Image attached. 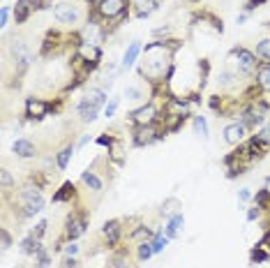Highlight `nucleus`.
Masks as SVG:
<instances>
[{"label": "nucleus", "mask_w": 270, "mask_h": 268, "mask_svg": "<svg viewBox=\"0 0 270 268\" xmlns=\"http://www.w3.org/2000/svg\"><path fill=\"white\" fill-rule=\"evenodd\" d=\"M231 61L238 65V72L243 74H252L254 69H257V56L252 54V51H247V49H233L231 51Z\"/></svg>", "instance_id": "1"}, {"label": "nucleus", "mask_w": 270, "mask_h": 268, "mask_svg": "<svg viewBox=\"0 0 270 268\" xmlns=\"http://www.w3.org/2000/svg\"><path fill=\"white\" fill-rule=\"evenodd\" d=\"M125 0H100L97 12L102 19H113V16H122L125 14Z\"/></svg>", "instance_id": "2"}, {"label": "nucleus", "mask_w": 270, "mask_h": 268, "mask_svg": "<svg viewBox=\"0 0 270 268\" xmlns=\"http://www.w3.org/2000/svg\"><path fill=\"white\" fill-rule=\"evenodd\" d=\"M55 19L60 21V23H76V21L81 19V12H79V7L72 5V2H58L54 9Z\"/></svg>", "instance_id": "3"}, {"label": "nucleus", "mask_w": 270, "mask_h": 268, "mask_svg": "<svg viewBox=\"0 0 270 268\" xmlns=\"http://www.w3.org/2000/svg\"><path fill=\"white\" fill-rule=\"evenodd\" d=\"M162 139V134L157 132L153 125H139L134 132V143L136 146H150V143H155V141Z\"/></svg>", "instance_id": "4"}, {"label": "nucleus", "mask_w": 270, "mask_h": 268, "mask_svg": "<svg viewBox=\"0 0 270 268\" xmlns=\"http://www.w3.org/2000/svg\"><path fill=\"white\" fill-rule=\"evenodd\" d=\"M65 231H67L69 241H76L79 236L86 231V215H69L67 222H65Z\"/></svg>", "instance_id": "5"}, {"label": "nucleus", "mask_w": 270, "mask_h": 268, "mask_svg": "<svg viewBox=\"0 0 270 268\" xmlns=\"http://www.w3.org/2000/svg\"><path fill=\"white\" fill-rule=\"evenodd\" d=\"M132 121L136 123V128L139 125H153L157 121V107L155 104H146V107H139L132 114Z\"/></svg>", "instance_id": "6"}, {"label": "nucleus", "mask_w": 270, "mask_h": 268, "mask_svg": "<svg viewBox=\"0 0 270 268\" xmlns=\"http://www.w3.org/2000/svg\"><path fill=\"white\" fill-rule=\"evenodd\" d=\"M245 134H247V128H245L243 123H231V125H226L224 128V141L229 143V146H238L240 141L245 139Z\"/></svg>", "instance_id": "7"}, {"label": "nucleus", "mask_w": 270, "mask_h": 268, "mask_svg": "<svg viewBox=\"0 0 270 268\" xmlns=\"http://www.w3.org/2000/svg\"><path fill=\"white\" fill-rule=\"evenodd\" d=\"M51 111L47 102L37 100V97H28L26 100V116L28 118H42V116H47Z\"/></svg>", "instance_id": "8"}, {"label": "nucleus", "mask_w": 270, "mask_h": 268, "mask_svg": "<svg viewBox=\"0 0 270 268\" xmlns=\"http://www.w3.org/2000/svg\"><path fill=\"white\" fill-rule=\"evenodd\" d=\"M104 35L107 33L100 28V23H93V21H88V26L83 28V42L86 44H95L97 47V44L104 42Z\"/></svg>", "instance_id": "9"}, {"label": "nucleus", "mask_w": 270, "mask_h": 268, "mask_svg": "<svg viewBox=\"0 0 270 268\" xmlns=\"http://www.w3.org/2000/svg\"><path fill=\"white\" fill-rule=\"evenodd\" d=\"M12 150L19 157H23V160H28V157H35L37 155V148H35V143L33 141H28V139H16L14 141V146H12Z\"/></svg>", "instance_id": "10"}, {"label": "nucleus", "mask_w": 270, "mask_h": 268, "mask_svg": "<svg viewBox=\"0 0 270 268\" xmlns=\"http://www.w3.org/2000/svg\"><path fill=\"white\" fill-rule=\"evenodd\" d=\"M102 234H104V238H107V245H115L118 238H120V222L118 220L107 222V224L102 227Z\"/></svg>", "instance_id": "11"}, {"label": "nucleus", "mask_w": 270, "mask_h": 268, "mask_svg": "<svg viewBox=\"0 0 270 268\" xmlns=\"http://www.w3.org/2000/svg\"><path fill=\"white\" fill-rule=\"evenodd\" d=\"M35 9L33 0H19L16 2V7H14V19H16V23H23V21L30 16V12Z\"/></svg>", "instance_id": "12"}, {"label": "nucleus", "mask_w": 270, "mask_h": 268, "mask_svg": "<svg viewBox=\"0 0 270 268\" xmlns=\"http://www.w3.org/2000/svg\"><path fill=\"white\" fill-rule=\"evenodd\" d=\"M257 83L264 93H270V63L257 67Z\"/></svg>", "instance_id": "13"}, {"label": "nucleus", "mask_w": 270, "mask_h": 268, "mask_svg": "<svg viewBox=\"0 0 270 268\" xmlns=\"http://www.w3.org/2000/svg\"><path fill=\"white\" fill-rule=\"evenodd\" d=\"M182 224H185V217H182V213H176V215H173V217L169 220V224L164 227V236H166V238H176Z\"/></svg>", "instance_id": "14"}, {"label": "nucleus", "mask_w": 270, "mask_h": 268, "mask_svg": "<svg viewBox=\"0 0 270 268\" xmlns=\"http://www.w3.org/2000/svg\"><path fill=\"white\" fill-rule=\"evenodd\" d=\"M79 114H81V121L83 123H93L97 118V107H93L86 97L79 102Z\"/></svg>", "instance_id": "15"}, {"label": "nucleus", "mask_w": 270, "mask_h": 268, "mask_svg": "<svg viewBox=\"0 0 270 268\" xmlns=\"http://www.w3.org/2000/svg\"><path fill=\"white\" fill-rule=\"evenodd\" d=\"M132 5L136 7V16H148L153 9L157 7V0H132Z\"/></svg>", "instance_id": "16"}, {"label": "nucleus", "mask_w": 270, "mask_h": 268, "mask_svg": "<svg viewBox=\"0 0 270 268\" xmlns=\"http://www.w3.org/2000/svg\"><path fill=\"white\" fill-rule=\"evenodd\" d=\"M139 51H141V44H139V42H132V44H129V49L125 51V56H122V69H127V67L134 65Z\"/></svg>", "instance_id": "17"}, {"label": "nucleus", "mask_w": 270, "mask_h": 268, "mask_svg": "<svg viewBox=\"0 0 270 268\" xmlns=\"http://www.w3.org/2000/svg\"><path fill=\"white\" fill-rule=\"evenodd\" d=\"M245 155H247V160H254V155L250 153V148H245ZM238 157H243V150H236V153H231L229 157H226V160L224 162H233V160H238ZM245 169H247V164H240V162H238V167L233 169V171H231L229 176H236V174H243Z\"/></svg>", "instance_id": "18"}, {"label": "nucleus", "mask_w": 270, "mask_h": 268, "mask_svg": "<svg viewBox=\"0 0 270 268\" xmlns=\"http://www.w3.org/2000/svg\"><path fill=\"white\" fill-rule=\"evenodd\" d=\"M86 100H88L90 104H93V107H97V109H100L102 104L107 102V93H104L102 88H90V90H88V95H86Z\"/></svg>", "instance_id": "19"}, {"label": "nucleus", "mask_w": 270, "mask_h": 268, "mask_svg": "<svg viewBox=\"0 0 270 268\" xmlns=\"http://www.w3.org/2000/svg\"><path fill=\"white\" fill-rule=\"evenodd\" d=\"M72 197H74V185H72V183H65V185L54 195V203H62V201L72 199Z\"/></svg>", "instance_id": "20"}, {"label": "nucleus", "mask_w": 270, "mask_h": 268, "mask_svg": "<svg viewBox=\"0 0 270 268\" xmlns=\"http://www.w3.org/2000/svg\"><path fill=\"white\" fill-rule=\"evenodd\" d=\"M72 153H74V146H65L60 153H58V157H55V164H58V169H60V171H65V169H67Z\"/></svg>", "instance_id": "21"}, {"label": "nucleus", "mask_w": 270, "mask_h": 268, "mask_svg": "<svg viewBox=\"0 0 270 268\" xmlns=\"http://www.w3.org/2000/svg\"><path fill=\"white\" fill-rule=\"evenodd\" d=\"M81 181L86 183V185H88V190H93V192H100V190H102V181L93 174V171H90V169L81 174Z\"/></svg>", "instance_id": "22"}, {"label": "nucleus", "mask_w": 270, "mask_h": 268, "mask_svg": "<svg viewBox=\"0 0 270 268\" xmlns=\"http://www.w3.org/2000/svg\"><path fill=\"white\" fill-rule=\"evenodd\" d=\"M127 262H129V255L122 250V252H118V255H115L113 259L108 262V268H129Z\"/></svg>", "instance_id": "23"}, {"label": "nucleus", "mask_w": 270, "mask_h": 268, "mask_svg": "<svg viewBox=\"0 0 270 268\" xmlns=\"http://www.w3.org/2000/svg\"><path fill=\"white\" fill-rule=\"evenodd\" d=\"M153 255H155V250H153V243H150V241L139 243V262H146V259H150Z\"/></svg>", "instance_id": "24"}, {"label": "nucleus", "mask_w": 270, "mask_h": 268, "mask_svg": "<svg viewBox=\"0 0 270 268\" xmlns=\"http://www.w3.org/2000/svg\"><path fill=\"white\" fill-rule=\"evenodd\" d=\"M148 238H155L153 236V231H150L148 227H139V229H134V234H132V241H148Z\"/></svg>", "instance_id": "25"}, {"label": "nucleus", "mask_w": 270, "mask_h": 268, "mask_svg": "<svg viewBox=\"0 0 270 268\" xmlns=\"http://www.w3.org/2000/svg\"><path fill=\"white\" fill-rule=\"evenodd\" d=\"M169 241H171V238H166V236H164V231H162V234H157L150 243H153V250H155V252H162V250L169 245Z\"/></svg>", "instance_id": "26"}, {"label": "nucleus", "mask_w": 270, "mask_h": 268, "mask_svg": "<svg viewBox=\"0 0 270 268\" xmlns=\"http://www.w3.org/2000/svg\"><path fill=\"white\" fill-rule=\"evenodd\" d=\"M194 130L201 136H208V125H206V118L203 116H194Z\"/></svg>", "instance_id": "27"}, {"label": "nucleus", "mask_w": 270, "mask_h": 268, "mask_svg": "<svg viewBox=\"0 0 270 268\" xmlns=\"http://www.w3.org/2000/svg\"><path fill=\"white\" fill-rule=\"evenodd\" d=\"M257 54L270 61V37H266V40L259 42V44H257Z\"/></svg>", "instance_id": "28"}, {"label": "nucleus", "mask_w": 270, "mask_h": 268, "mask_svg": "<svg viewBox=\"0 0 270 268\" xmlns=\"http://www.w3.org/2000/svg\"><path fill=\"white\" fill-rule=\"evenodd\" d=\"M0 181H2V190H5V192H9V190L14 188V181H12V176H9V171H7V169H2V171H0Z\"/></svg>", "instance_id": "29"}, {"label": "nucleus", "mask_w": 270, "mask_h": 268, "mask_svg": "<svg viewBox=\"0 0 270 268\" xmlns=\"http://www.w3.org/2000/svg\"><path fill=\"white\" fill-rule=\"evenodd\" d=\"M236 76L238 74H233V72H222L219 74V86H231L236 81Z\"/></svg>", "instance_id": "30"}, {"label": "nucleus", "mask_w": 270, "mask_h": 268, "mask_svg": "<svg viewBox=\"0 0 270 268\" xmlns=\"http://www.w3.org/2000/svg\"><path fill=\"white\" fill-rule=\"evenodd\" d=\"M125 97H127V100H141L143 95H141V90H139L136 86H129L127 90H125Z\"/></svg>", "instance_id": "31"}, {"label": "nucleus", "mask_w": 270, "mask_h": 268, "mask_svg": "<svg viewBox=\"0 0 270 268\" xmlns=\"http://www.w3.org/2000/svg\"><path fill=\"white\" fill-rule=\"evenodd\" d=\"M252 262H268V252H264L261 248L252 250Z\"/></svg>", "instance_id": "32"}, {"label": "nucleus", "mask_w": 270, "mask_h": 268, "mask_svg": "<svg viewBox=\"0 0 270 268\" xmlns=\"http://www.w3.org/2000/svg\"><path fill=\"white\" fill-rule=\"evenodd\" d=\"M47 227H49V224H47V220H42L40 224H37V227H35L33 231H30V234H33V236H37V238H42V234L47 231Z\"/></svg>", "instance_id": "33"}, {"label": "nucleus", "mask_w": 270, "mask_h": 268, "mask_svg": "<svg viewBox=\"0 0 270 268\" xmlns=\"http://www.w3.org/2000/svg\"><path fill=\"white\" fill-rule=\"evenodd\" d=\"M2 250H9V245H12V236H9V231H7L5 227H2Z\"/></svg>", "instance_id": "34"}, {"label": "nucleus", "mask_w": 270, "mask_h": 268, "mask_svg": "<svg viewBox=\"0 0 270 268\" xmlns=\"http://www.w3.org/2000/svg\"><path fill=\"white\" fill-rule=\"evenodd\" d=\"M115 109H118V100H111L107 104V109H104V116H108V118H111V116L115 114Z\"/></svg>", "instance_id": "35"}, {"label": "nucleus", "mask_w": 270, "mask_h": 268, "mask_svg": "<svg viewBox=\"0 0 270 268\" xmlns=\"http://www.w3.org/2000/svg\"><path fill=\"white\" fill-rule=\"evenodd\" d=\"M257 139H259V141H264V143H268V141H270V125H268V128H264L261 132L257 134Z\"/></svg>", "instance_id": "36"}, {"label": "nucleus", "mask_w": 270, "mask_h": 268, "mask_svg": "<svg viewBox=\"0 0 270 268\" xmlns=\"http://www.w3.org/2000/svg\"><path fill=\"white\" fill-rule=\"evenodd\" d=\"M173 206H178V199H169V201H166V203H164V213H173V210H176Z\"/></svg>", "instance_id": "37"}, {"label": "nucleus", "mask_w": 270, "mask_h": 268, "mask_svg": "<svg viewBox=\"0 0 270 268\" xmlns=\"http://www.w3.org/2000/svg\"><path fill=\"white\" fill-rule=\"evenodd\" d=\"M76 252H79V245H76V243H69L67 248H65V255L67 257H74Z\"/></svg>", "instance_id": "38"}, {"label": "nucleus", "mask_w": 270, "mask_h": 268, "mask_svg": "<svg viewBox=\"0 0 270 268\" xmlns=\"http://www.w3.org/2000/svg\"><path fill=\"white\" fill-rule=\"evenodd\" d=\"M7 19H9V9L2 7V9H0V26H7Z\"/></svg>", "instance_id": "39"}, {"label": "nucleus", "mask_w": 270, "mask_h": 268, "mask_svg": "<svg viewBox=\"0 0 270 268\" xmlns=\"http://www.w3.org/2000/svg\"><path fill=\"white\" fill-rule=\"evenodd\" d=\"M261 2H266V0H250V2L245 5V12H252V9H254V7H259Z\"/></svg>", "instance_id": "40"}, {"label": "nucleus", "mask_w": 270, "mask_h": 268, "mask_svg": "<svg viewBox=\"0 0 270 268\" xmlns=\"http://www.w3.org/2000/svg\"><path fill=\"white\" fill-rule=\"evenodd\" d=\"M259 213H261V210H259V208H250V210H247V220H257L259 217Z\"/></svg>", "instance_id": "41"}, {"label": "nucleus", "mask_w": 270, "mask_h": 268, "mask_svg": "<svg viewBox=\"0 0 270 268\" xmlns=\"http://www.w3.org/2000/svg\"><path fill=\"white\" fill-rule=\"evenodd\" d=\"M62 268H76V262H74V257H67L65 262H62Z\"/></svg>", "instance_id": "42"}, {"label": "nucleus", "mask_w": 270, "mask_h": 268, "mask_svg": "<svg viewBox=\"0 0 270 268\" xmlns=\"http://www.w3.org/2000/svg\"><path fill=\"white\" fill-rule=\"evenodd\" d=\"M250 190H240V192H238V199H240V201H247V199H250Z\"/></svg>", "instance_id": "43"}, {"label": "nucleus", "mask_w": 270, "mask_h": 268, "mask_svg": "<svg viewBox=\"0 0 270 268\" xmlns=\"http://www.w3.org/2000/svg\"><path fill=\"white\" fill-rule=\"evenodd\" d=\"M266 190H268V192H270V178H268V181H266Z\"/></svg>", "instance_id": "44"}, {"label": "nucleus", "mask_w": 270, "mask_h": 268, "mask_svg": "<svg viewBox=\"0 0 270 268\" xmlns=\"http://www.w3.org/2000/svg\"><path fill=\"white\" fill-rule=\"evenodd\" d=\"M86 2H95V0H86Z\"/></svg>", "instance_id": "45"}]
</instances>
